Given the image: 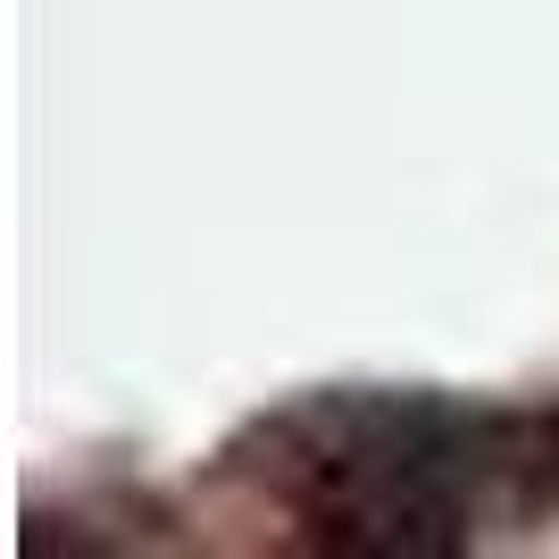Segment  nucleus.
<instances>
[{
    "instance_id": "nucleus-1",
    "label": "nucleus",
    "mask_w": 559,
    "mask_h": 559,
    "mask_svg": "<svg viewBox=\"0 0 559 559\" xmlns=\"http://www.w3.org/2000/svg\"><path fill=\"white\" fill-rule=\"evenodd\" d=\"M284 501L350 551H460L492 485V435L435 393H318L267 426Z\"/></svg>"
},
{
    "instance_id": "nucleus-2",
    "label": "nucleus",
    "mask_w": 559,
    "mask_h": 559,
    "mask_svg": "<svg viewBox=\"0 0 559 559\" xmlns=\"http://www.w3.org/2000/svg\"><path fill=\"white\" fill-rule=\"evenodd\" d=\"M551 467H559V460H551Z\"/></svg>"
}]
</instances>
